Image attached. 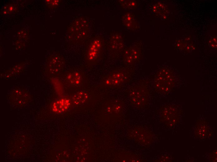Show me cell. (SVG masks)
I'll return each mask as SVG.
<instances>
[{
	"mask_svg": "<svg viewBox=\"0 0 217 162\" xmlns=\"http://www.w3.org/2000/svg\"><path fill=\"white\" fill-rule=\"evenodd\" d=\"M49 1V4L52 6H57L59 4V1L58 0H51Z\"/></svg>",
	"mask_w": 217,
	"mask_h": 162,
	"instance_id": "52a82bcc",
	"label": "cell"
},
{
	"mask_svg": "<svg viewBox=\"0 0 217 162\" xmlns=\"http://www.w3.org/2000/svg\"><path fill=\"white\" fill-rule=\"evenodd\" d=\"M70 31L72 40L76 42H83L89 37V25L87 21L83 18H76L71 25Z\"/></svg>",
	"mask_w": 217,
	"mask_h": 162,
	"instance_id": "6da1fadb",
	"label": "cell"
},
{
	"mask_svg": "<svg viewBox=\"0 0 217 162\" xmlns=\"http://www.w3.org/2000/svg\"><path fill=\"white\" fill-rule=\"evenodd\" d=\"M67 79L70 84L74 86L80 85L82 81V75L77 71L70 73L67 76Z\"/></svg>",
	"mask_w": 217,
	"mask_h": 162,
	"instance_id": "5b68a950",
	"label": "cell"
},
{
	"mask_svg": "<svg viewBox=\"0 0 217 162\" xmlns=\"http://www.w3.org/2000/svg\"><path fill=\"white\" fill-rule=\"evenodd\" d=\"M103 44V40L99 36H95L92 39L86 54V60L88 63H93L97 61L100 55Z\"/></svg>",
	"mask_w": 217,
	"mask_h": 162,
	"instance_id": "7a4b0ae2",
	"label": "cell"
},
{
	"mask_svg": "<svg viewBox=\"0 0 217 162\" xmlns=\"http://www.w3.org/2000/svg\"><path fill=\"white\" fill-rule=\"evenodd\" d=\"M122 74L116 72L109 76L105 81L106 84L108 85H115L119 84L123 79Z\"/></svg>",
	"mask_w": 217,
	"mask_h": 162,
	"instance_id": "8992f818",
	"label": "cell"
},
{
	"mask_svg": "<svg viewBox=\"0 0 217 162\" xmlns=\"http://www.w3.org/2000/svg\"><path fill=\"white\" fill-rule=\"evenodd\" d=\"M70 102L68 98H62L55 102L52 106V110L54 112L60 114L66 111L70 107Z\"/></svg>",
	"mask_w": 217,
	"mask_h": 162,
	"instance_id": "3957f363",
	"label": "cell"
},
{
	"mask_svg": "<svg viewBox=\"0 0 217 162\" xmlns=\"http://www.w3.org/2000/svg\"><path fill=\"white\" fill-rule=\"evenodd\" d=\"M89 94L86 91L81 90L75 93L72 97L73 103L76 105H80L86 102L89 99Z\"/></svg>",
	"mask_w": 217,
	"mask_h": 162,
	"instance_id": "277c9868",
	"label": "cell"
}]
</instances>
